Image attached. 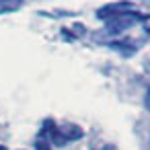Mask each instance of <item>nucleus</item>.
<instances>
[{
    "instance_id": "nucleus-1",
    "label": "nucleus",
    "mask_w": 150,
    "mask_h": 150,
    "mask_svg": "<svg viewBox=\"0 0 150 150\" xmlns=\"http://www.w3.org/2000/svg\"><path fill=\"white\" fill-rule=\"evenodd\" d=\"M146 19H148V15H140L138 11L129 8V11H123V13H119V15L107 19V31H109L111 35H117V33H123V31L129 29L132 25H136V23H140V21H146Z\"/></svg>"
},
{
    "instance_id": "nucleus-2",
    "label": "nucleus",
    "mask_w": 150,
    "mask_h": 150,
    "mask_svg": "<svg viewBox=\"0 0 150 150\" xmlns=\"http://www.w3.org/2000/svg\"><path fill=\"white\" fill-rule=\"evenodd\" d=\"M129 8H132V4H129V2H115V4H107V6L99 8L97 17L107 21V19H111V17H115V15L123 13V11H129Z\"/></svg>"
},
{
    "instance_id": "nucleus-3",
    "label": "nucleus",
    "mask_w": 150,
    "mask_h": 150,
    "mask_svg": "<svg viewBox=\"0 0 150 150\" xmlns=\"http://www.w3.org/2000/svg\"><path fill=\"white\" fill-rule=\"evenodd\" d=\"M35 150H54V148H52V144H50V140L45 136H39L35 140Z\"/></svg>"
},
{
    "instance_id": "nucleus-4",
    "label": "nucleus",
    "mask_w": 150,
    "mask_h": 150,
    "mask_svg": "<svg viewBox=\"0 0 150 150\" xmlns=\"http://www.w3.org/2000/svg\"><path fill=\"white\" fill-rule=\"evenodd\" d=\"M146 107L150 109V86H148V91H146Z\"/></svg>"
},
{
    "instance_id": "nucleus-5",
    "label": "nucleus",
    "mask_w": 150,
    "mask_h": 150,
    "mask_svg": "<svg viewBox=\"0 0 150 150\" xmlns=\"http://www.w3.org/2000/svg\"><path fill=\"white\" fill-rule=\"evenodd\" d=\"M0 150H8V148H6V146H0Z\"/></svg>"
},
{
    "instance_id": "nucleus-6",
    "label": "nucleus",
    "mask_w": 150,
    "mask_h": 150,
    "mask_svg": "<svg viewBox=\"0 0 150 150\" xmlns=\"http://www.w3.org/2000/svg\"><path fill=\"white\" fill-rule=\"evenodd\" d=\"M148 35H150V27H148Z\"/></svg>"
}]
</instances>
